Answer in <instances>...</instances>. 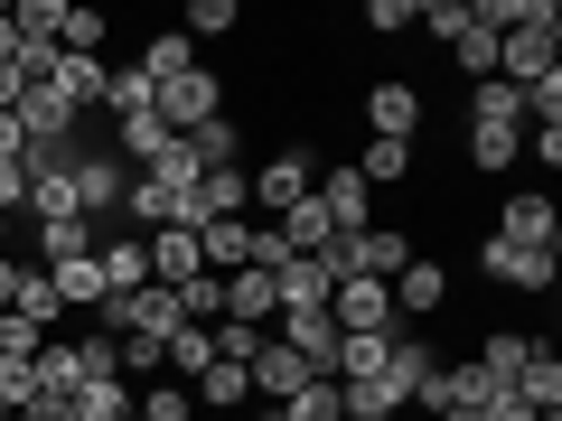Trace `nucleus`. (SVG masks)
Here are the masks:
<instances>
[{"instance_id": "1", "label": "nucleus", "mask_w": 562, "mask_h": 421, "mask_svg": "<svg viewBox=\"0 0 562 421\" xmlns=\"http://www.w3.org/2000/svg\"><path fill=\"white\" fill-rule=\"evenodd\" d=\"M553 66H562V10H553V0H525L516 29L497 38V76L525 94V84H543Z\"/></svg>"}, {"instance_id": "2", "label": "nucleus", "mask_w": 562, "mask_h": 421, "mask_svg": "<svg viewBox=\"0 0 562 421\" xmlns=\"http://www.w3.org/2000/svg\"><path fill=\"white\" fill-rule=\"evenodd\" d=\"M94 328H103V338H169V328H188V309H179V291L140 281V291H122V300L94 309Z\"/></svg>"}, {"instance_id": "3", "label": "nucleus", "mask_w": 562, "mask_h": 421, "mask_svg": "<svg viewBox=\"0 0 562 421\" xmlns=\"http://www.w3.org/2000/svg\"><path fill=\"white\" fill-rule=\"evenodd\" d=\"M403 262H413V235H403V225H366V235L328 243V272L338 281H394Z\"/></svg>"}, {"instance_id": "4", "label": "nucleus", "mask_w": 562, "mask_h": 421, "mask_svg": "<svg viewBox=\"0 0 562 421\" xmlns=\"http://www.w3.org/2000/svg\"><path fill=\"white\" fill-rule=\"evenodd\" d=\"M310 187H319V160H310L301 140H291V150H272V160H262L254 179H244V197H254L262 216H291V206H301Z\"/></svg>"}, {"instance_id": "5", "label": "nucleus", "mask_w": 562, "mask_h": 421, "mask_svg": "<svg viewBox=\"0 0 562 421\" xmlns=\"http://www.w3.org/2000/svg\"><path fill=\"white\" fill-rule=\"evenodd\" d=\"M150 113H160L169 132L188 140V132H206V122H225V84L206 76V66H188L179 84H160V94H150Z\"/></svg>"}, {"instance_id": "6", "label": "nucleus", "mask_w": 562, "mask_h": 421, "mask_svg": "<svg viewBox=\"0 0 562 421\" xmlns=\"http://www.w3.org/2000/svg\"><path fill=\"white\" fill-rule=\"evenodd\" d=\"M328 328L338 338H384L394 328V281H338L328 291Z\"/></svg>"}, {"instance_id": "7", "label": "nucleus", "mask_w": 562, "mask_h": 421, "mask_svg": "<svg viewBox=\"0 0 562 421\" xmlns=\"http://www.w3.org/2000/svg\"><path fill=\"white\" fill-rule=\"evenodd\" d=\"M310 197H319V216H328V235H366V225H375V187L357 179V169H319V187H310Z\"/></svg>"}, {"instance_id": "8", "label": "nucleus", "mask_w": 562, "mask_h": 421, "mask_svg": "<svg viewBox=\"0 0 562 421\" xmlns=\"http://www.w3.org/2000/svg\"><path fill=\"white\" fill-rule=\"evenodd\" d=\"M497 243H516V253H553V243H562L553 197H543V187H516V197H506V216H497Z\"/></svg>"}, {"instance_id": "9", "label": "nucleus", "mask_w": 562, "mask_h": 421, "mask_svg": "<svg viewBox=\"0 0 562 421\" xmlns=\"http://www.w3.org/2000/svg\"><path fill=\"white\" fill-rule=\"evenodd\" d=\"M122 187H132V169H122L113 150H85V160H76V216H85V225L122 216Z\"/></svg>"}, {"instance_id": "10", "label": "nucleus", "mask_w": 562, "mask_h": 421, "mask_svg": "<svg viewBox=\"0 0 562 421\" xmlns=\"http://www.w3.org/2000/svg\"><path fill=\"white\" fill-rule=\"evenodd\" d=\"M328 291H338L328 253H281V262H272V300H281V309H328Z\"/></svg>"}, {"instance_id": "11", "label": "nucleus", "mask_w": 562, "mask_h": 421, "mask_svg": "<svg viewBox=\"0 0 562 421\" xmlns=\"http://www.w3.org/2000/svg\"><path fill=\"white\" fill-rule=\"evenodd\" d=\"M244 384H254V402H291L301 384H319V375H310V365L291 356L281 338H262V346H254V365H244Z\"/></svg>"}, {"instance_id": "12", "label": "nucleus", "mask_w": 562, "mask_h": 421, "mask_svg": "<svg viewBox=\"0 0 562 421\" xmlns=\"http://www.w3.org/2000/svg\"><path fill=\"white\" fill-rule=\"evenodd\" d=\"M441 300H450V272L431 253H413L394 272V319H441Z\"/></svg>"}, {"instance_id": "13", "label": "nucleus", "mask_w": 562, "mask_h": 421, "mask_svg": "<svg viewBox=\"0 0 562 421\" xmlns=\"http://www.w3.org/2000/svg\"><path fill=\"white\" fill-rule=\"evenodd\" d=\"M140 253H150V281H160V291H188V281L206 272V262H198V235H188V225H160V235H140Z\"/></svg>"}, {"instance_id": "14", "label": "nucleus", "mask_w": 562, "mask_h": 421, "mask_svg": "<svg viewBox=\"0 0 562 421\" xmlns=\"http://www.w3.org/2000/svg\"><path fill=\"white\" fill-rule=\"evenodd\" d=\"M479 272H487V281H506V291H535V300L553 291V253H516V243H497V235L479 243Z\"/></svg>"}, {"instance_id": "15", "label": "nucleus", "mask_w": 562, "mask_h": 421, "mask_svg": "<svg viewBox=\"0 0 562 421\" xmlns=\"http://www.w3.org/2000/svg\"><path fill=\"white\" fill-rule=\"evenodd\" d=\"M366 122H375V140H413V132H422V84L384 76L375 94H366Z\"/></svg>"}, {"instance_id": "16", "label": "nucleus", "mask_w": 562, "mask_h": 421, "mask_svg": "<svg viewBox=\"0 0 562 421\" xmlns=\"http://www.w3.org/2000/svg\"><path fill=\"white\" fill-rule=\"evenodd\" d=\"M94 272H103V300L140 291V281H150V253H140V235H94Z\"/></svg>"}, {"instance_id": "17", "label": "nucleus", "mask_w": 562, "mask_h": 421, "mask_svg": "<svg viewBox=\"0 0 562 421\" xmlns=\"http://www.w3.org/2000/svg\"><path fill=\"white\" fill-rule=\"evenodd\" d=\"M169 140H179V132H169L160 113H132V122H113V160L140 179V169H160V150H169Z\"/></svg>"}, {"instance_id": "18", "label": "nucleus", "mask_w": 562, "mask_h": 421, "mask_svg": "<svg viewBox=\"0 0 562 421\" xmlns=\"http://www.w3.org/2000/svg\"><path fill=\"white\" fill-rule=\"evenodd\" d=\"M225 319H235V328H262V338H272V319H281L272 272H225Z\"/></svg>"}, {"instance_id": "19", "label": "nucleus", "mask_w": 562, "mask_h": 421, "mask_svg": "<svg viewBox=\"0 0 562 421\" xmlns=\"http://www.w3.org/2000/svg\"><path fill=\"white\" fill-rule=\"evenodd\" d=\"M47 291H57V309H66V319H76V309H103V272H94V253L47 262Z\"/></svg>"}, {"instance_id": "20", "label": "nucleus", "mask_w": 562, "mask_h": 421, "mask_svg": "<svg viewBox=\"0 0 562 421\" xmlns=\"http://www.w3.org/2000/svg\"><path fill=\"white\" fill-rule=\"evenodd\" d=\"M469 122H479V132H525V94H516L506 76L469 84Z\"/></svg>"}, {"instance_id": "21", "label": "nucleus", "mask_w": 562, "mask_h": 421, "mask_svg": "<svg viewBox=\"0 0 562 421\" xmlns=\"http://www.w3.org/2000/svg\"><path fill=\"white\" fill-rule=\"evenodd\" d=\"M525 356H535V338H516V328H497V338H487V346H479L469 365H479V384H487V394H516V365H525Z\"/></svg>"}, {"instance_id": "22", "label": "nucleus", "mask_w": 562, "mask_h": 421, "mask_svg": "<svg viewBox=\"0 0 562 421\" xmlns=\"http://www.w3.org/2000/svg\"><path fill=\"white\" fill-rule=\"evenodd\" d=\"M132 421H198V394L179 375H150V384H132Z\"/></svg>"}, {"instance_id": "23", "label": "nucleus", "mask_w": 562, "mask_h": 421, "mask_svg": "<svg viewBox=\"0 0 562 421\" xmlns=\"http://www.w3.org/2000/svg\"><path fill=\"white\" fill-rule=\"evenodd\" d=\"M338 412L347 421H403V394H394V375H366V384H338Z\"/></svg>"}, {"instance_id": "24", "label": "nucleus", "mask_w": 562, "mask_h": 421, "mask_svg": "<svg viewBox=\"0 0 562 421\" xmlns=\"http://www.w3.org/2000/svg\"><path fill=\"white\" fill-rule=\"evenodd\" d=\"M347 169H357L366 187H403V179H413V140H366Z\"/></svg>"}, {"instance_id": "25", "label": "nucleus", "mask_w": 562, "mask_h": 421, "mask_svg": "<svg viewBox=\"0 0 562 421\" xmlns=\"http://www.w3.org/2000/svg\"><path fill=\"white\" fill-rule=\"evenodd\" d=\"M103 38H113V20H103V10H85V0H66V20H57V57H103Z\"/></svg>"}, {"instance_id": "26", "label": "nucleus", "mask_w": 562, "mask_h": 421, "mask_svg": "<svg viewBox=\"0 0 562 421\" xmlns=\"http://www.w3.org/2000/svg\"><path fill=\"white\" fill-rule=\"evenodd\" d=\"M76 216V169H38L29 179V225H66Z\"/></svg>"}, {"instance_id": "27", "label": "nucleus", "mask_w": 562, "mask_h": 421, "mask_svg": "<svg viewBox=\"0 0 562 421\" xmlns=\"http://www.w3.org/2000/svg\"><path fill=\"white\" fill-rule=\"evenodd\" d=\"M384 365H394V328H384V338H338V365H328V375L366 384V375H384Z\"/></svg>"}, {"instance_id": "28", "label": "nucleus", "mask_w": 562, "mask_h": 421, "mask_svg": "<svg viewBox=\"0 0 562 421\" xmlns=\"http://www.w3.org/2000/svg\"><path fill=\"white\" fill-rule=\"evenodd\" d=\"M76 421H132V384L122 375H85L76 384Z\"/></svg>"}, {"instance_id": "29", "label": "nucleus", "mask_w": 562, "mask_h": 421, "mask_svg": "<svg viewBox=\"0 0 562 421\" xmlns=\"http://www.w3.org/2000/svg\"><path fill=\"white\" fill-rule=\"evenodd\" d=\"M188 66H198V47H188V38H179V29H160V38L140 47V76H150V94H160V84H179V76H188Z\"/></svg>"}, {"instance_id": "30", "label": "nucleus", "mask_w": 562, "mask_h": 421, "mask_svg": "<svg viewBox=\"0 0 562 421\" xmlns=\"http://www.w3.org/2000/svg\"><path fill=\"white\" fill-rule=\"evenodd\" d=\"M10 319H29V328H57L66 309H57V291H47V272L38 262H20V291H10Z\"/></svg>"}, {"instance_id": "31", "label": "nucleus", "mask_w": 562, "mask_h": 421, "mask_svg": "<svg viewBox=\"0 0 562 421\" xmlns=\"http://www.w3.org/2000/svg\"><path fill=\"white\" fill-rule=\"evenodd\" d=\"M188 394H198V412H206V402H216V412H244V402H254V384H244V365H206V375L198 384H188Z\"/></svg>"}, {"instance_id": "32", "label": "nucleus", "mask_w": 562, "mask_h": 421, "mask_svg": "<svg viewBox=\"0 0 562 421\" xmlns=\"http://www.w3.org/2000/svg\"><path fill=\"white\" fill-rule=\"evenodd\" d=\"M169 375H179V384H198L206 375V365H216V338H206V328H169Z\"/></svg>"}, {"instance_id": "33", "label": "nucleus", "mask_w": 562, "mask_h": 421, "mask_svg": "<svg viewBox=\"0 0 562 421\" xmlns=\"http://www.w3.org/2000/svg\"><path fill=\"white\" fill-rule=\"evenodd\" d=\"M235 20H244L235 0H188V10H179V38L188 47H198V38H235Z\"/></svg>"}, {"instance_id": "34", "label": "nucleus", "mask_w": 562, "mask_h": 421, "mask_svg": "<svg viewBox=\"0 0 562 421\" xmlns=\"http://www.w3.org/2000/svg\"><path fill=\"white\" fill-rule=\"evenodd\" d=\"M516 160H525V132H479V122H469V169L497 179V169H516Z\"/></svg>"}, {"instance_id": "35", "label": "nucleus", "mask_w": 562, "mask_h": 421, "mask_svg": "<svg viewBox=\"0 0 562 421\" xmlns=\"http://www.w3.org/2000/svg\"><path fill=\"white\" fill-rule=\"evenodd\" d=\"M450 57H460V76H469V84H487V76H497V29L469 20L460 38H450Z\"/></svg>"}, {"instance_id": "36", "label": "nucleus", "mask_w": 562, "mask_h": 421, "mask_svg": "<svg viewBox=\"0 0 562 421\" xmlns=\"http://www.w3.org/2000/svg\"><path fill=\"white\" fill-rule=\"evenodd\" d=\"M103 113H113V122L150 113V76H140V66H113V76H103Z\"/></svg>"}, {"instance_id": "37", "label": "nucleus", "mask_w": 562, "mask_h": 421, "mask_svg": "<svg viewBox=\"0 0 562 421\" xmlns=\"http://www.w3.org/2000/svg\"><path fill=\"white\" fill-rule=\"evenodd\" d=\"M188 150H198V169H244V132H235V122H206V132H188Z\"/></svg>"}, {"instance_id": "38", "label": "nucleus", "mask_w": 562, "mask_h": 421, "mask_svg": "<svg viewBox=\"0 0 562 421\" xmlns=\"http://www.w3.org/2000/svg\"><path fill=\"white\" fill-rule=\"evenodd\" d=\"M76 253H94V225H85V216L38 225V272H47V262H76Z\"/></svg>"}, {"instance_id": "39", "label": "nucleus", "mask_w": 562, "mask_h": 421, "mask_svg": "<svg viewBox=\"0 0 562 421\" xmlns=\"http://www.w3.org/2000/svg\"><path fill=\"white\" fill-rule=\"evenodd\" d=\"M122 346V384H150V375H169V346L160 338H113Z\"/></svg>"}, {"instance_id": "40", "label": "nucleus", "mask_w": 562, "mask_h": 421, "mask_svg": "<svg viewBox=\"0 0 562 421\" xmlns=\"http://www.w3.org/2000/svg\"><path fill=\"white\" fill-rule=\"evenodd\" d=\"M291 421H347V412H338V375L301 384V394H291Z\"/></svg>"}, {"instance_id": "41", "label": "nucleus", "mask_w": 562, "mask_h": 421, "mask_svg": "<svg viewBox=\"0 0 562 421\" xmlns=\"http://www.w3.org/2000/svg\"><path fill=\"white\" fill-rule=\"evenodd\" d=\"M413 29H431V38H460V29H469V0H431V10H413Z\"/></svg>"}, {"instance_id": "42", "label": "nucleus", "mask_w": 562, "mask_h": 421, "mask_svg": "<svg viewBox=\"0 0 562 421\" xmlns=\"http://www.w3.org/2000/svg\"><path fill=\"white\" fill-rule=\"evenodd\" d=\"M366 29H384V38H403V29H413V0H366Z\"/></svg>"}, {"instance_id": "43", "label": "nucleus", "mask_w": 562, "mask_h": 421, "mask_svg": "<svg viewBox=\"0 0 562 421\" xmlns=\"http://www.w3.org/2000/svg\"><path fill=\"white\" fill-rule=\"evenodd\" d=\"M0 216H29V169L0 160Z\"/></svg>"}, {"instance_id": "44", "label": "nucleus", "mask_w": 562, "mask_h": 421, "mask_svg": "<svg viewBox=\"0 0 562 421\" xmlns=\"http://www.w3.org/2000/svg\"><path fill=\"white\" fill-rule=\"evenodd\" d=\"M525 150H535L543 169H562V122H535V132H525Z\"/></svg>"}, {"instance_id": "45", "label": "nucleus", "mask_w": 562, "mask_h": 421, "mask_svg": "<svg viewBox=\"0 0 562 421\" xmlns=\"http://www.w3.org/2000/svg\"><path fill=\"white\" fill-rule=\"evenodd\" d=\"M0 160H29V122L20 113H0Z\"/></svg>"}, {"instance_id": "46", "label": "nucleus", "mask_w": 562, "mask_h": 421, "mask_svg": "<svg viewBox=\"0 0 562 421\" xmlns=\"http://www.w3.org/2000/svg\"><path fill=\"white\" fill-rule=\"evenodd\" d=\"M20 103H29V76H20V66H0V113H20Z\"/></svg>"}, {"instance_id": "47", "label": "nucleus", "mask_w": 562, "mask_h": 421, "mask_svg": "<svg viewBox=\"0 0 562 421\" xmlns=\"http://www.w3.org/2000/svg\"><path fill=\"white\" fill-rule=\"evenodd\" d=\"M479 421H535V412H525L516 394H487V412H479Z\"/></svg>"}, {"instance_id": "48", "label": "nucleus", "mask_w": 562, "mask_h": 421, "mask_svg": "<svg viewBox=\"0 0 562 421\" xmlns=\"http://www.w3.org/2000/svg\"><path fill=\"white\" fill-rule=\"evenodd\" d=\"M29 412V394H20V384H0V421H20Z\"/></svg>"}, {"instance_id": "49", "label": "nucleus", "mask_w": 562, "mask_h": 421, "mask_svg": "<svg viewBox=\"0 0 562 421\" xmlns=\"http://www.w3.org/2000/svg\"><path fill=\"white\" fill-rule=\"evenodd\" d=\"M10 291H20V262H10V253H0V309H10Z\"/></svg>"}, {"instance_id": "50", "label": "nucleus", "mask_w": 562, "mask_h": 421, "mask_svg": "<svg viewBox=\"0 0 562 421\" xmlns=\"http://www.w3.org/2000/svg\"><path fill=\"white\" fill-rule=\"evenodd\" d=\"M254 421H291V402H254Z\"/></svg>"}]
</instances>
